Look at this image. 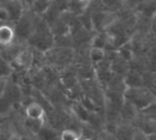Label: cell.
<instances>
[{
	"mask_svg": "<svg viewBox=\"0 0 156 140\" xmlns=\"http://www.w3.org/2000/svg\"><path fill=\"white\" fill-rule=\"evenodd\" d=\"M28 45L34 50L46 52L55 45V37L50 29L49 23L45 21L44 16H37L35 29L28 40Z\"/></svg>",
	"mask_w": 156,
	"mask_h": 140,
	"instance_id": "6da1fadb",
	"label": "cell"
},
{
	"mask_svg": "<svg viewBox=\"0 0 156 140\" xmlns=\"http://www.w3.org/2000/svg\"><path fill=\"white\" fill-rule=\"evenodd\" d=\"M124 99L132 102L139 111L156 102V88L150 85L127 88L124 91Z\"/></svg>",
	"mask_w": 156,
	"mask_h": 140,
	"instance_id": "7a4b0ae2",
	"label": "cell"
},
{
	"mask_svg": "<svg viewBox=\"0 0 156 140\" xmlns=\"http://www.w3.org/2000/svg\"><path fill=\"white\" fill-rule=\"evenodd\" d=\"M37 16L34 12H32L29 9L22 15V17L15 22V30H16V40L20 43H27L33 34L35 29L37 23Z\"/></svg>",
	"mask_w": 156,
	"mask_h": 140,
	"instance_id": "3957f363",
	"label": "cell"
},
{
	"mask_svg": "<svg viewBox=\"0 0 156 140\" xmlns=\"http://www.w3.org/2000/svg\"><path fill=\"white\" fill-rule=\"evenodd\" d=\"M2 95L12 103V106L15 107L16 111L22 107V102L24 100V94H23V90H22V86L20 83L9 78Z\"/></svg>",
	"mask_w": 156,
	"mask_h": 140,
	"instance_id": "277c9868",
	"label": "cell"
},
{
	"mask_svg": "<svg viewBox=\"0 0 156 140\" xmlns=\"http://www.w3.org/2000/svg\"><path fill=\"white\" fill-rule=\"evenodd\" d=\"M0 2L7 9L10 22L12 23L17 22L22 17V15L28 10V7L24 5L22 0H1Z\"/></svg>",
	"mask_w": 156,
	"mask_h": 140,
	"instance_id": "5b68a950",
	"label": "cell"
},
{
	"mask_svg": "<svg viewBox=\"0 0 156 140\" xmlns=\"http://www.w3.org/2000/svg\"><path fill=\"white\" fill-rule=\"evenodd\" d=\"M16 41V30L12 22L0 21V50Z\"/></svg>",
	"mask_w": 156,
	"mask_h": 140,
	"instance_id": "8992f818",
	"label": "cell"
},
{
	"mask_svg": "<svg viewBox=\"0 0 156 140\" xmlns=\"http://www.w3.org/2000/svg\"><path fill=\"white\" fill-rule=\"evenodd\" d=\"M49 26H50V29H51L55 39L71 35V27H69L68 22L66 21V18L63 17V15H61L58 18H56Z\"/></svg>",
	"mask_w": 156,
	"mask_h": 140,
	"instance_id": "52a82bcc",
	"label": "cell"
},
{
	"mask_svg": "<svg viewBox=\"0 0 156 140\" xmlns=\"http://www.w3.org/2000/svg\"><path fill=\"white\" fill-rule=\"evenodd\" d=\"M22 113L28 117V118H33V119H43L46 117V111L45 108L37 101H30L28 103H26L22 108H21Z\"/></svg>",
	"mask_w": 156,
	"mask_h": 140,
	"instance_id": "ba28073f",
	"label": "cell"
},
{
	"mask_svg": "<svg viewBox=\"0 0 156 140\" xmlns=\"http://www.w3.org/2000/svg\"><path fill=\"white\" fill-rule=\"evenodd\" d=\"M135 125L128 122H119L113 131L115 140H133Z\"/></svg>",
	"mask_w": 156,
	"mask_h": 140,
	"instance_id": "9c48e42d",
	"label": "cell"
},
{
	"mask_svg": "<svg viewBox=\"0 0 156 140\" xmlns=\"http://www.w3.org/2000/svg\"><path fill=\"white\" fill-rule=\"evenodd\" d=\"M139 110L132 103V102H129V101H127V100H124V102H123V105L121 106V112H119V114H121V121L122 122H128V123H135V121L138 119V117H139Z\"/></svg>",
	"mask_w": 156,
	"mask_h": 140,
	"instance_id": "30bf717a",
	"label": "cell"
},
{
	"mask_svg": "<svg viewBox=\"0 0 156 140\" xmlns=\"http://www.w3.org/2000/svg\"><path fill=\"white\" fill-rule=\"evenodd\" d=\"M124 78V83L127 85V88H135V86H143L146 85L144 74L135 71V69H129V72L123 77Z\"/></svg>",
	"mask_w": 156,
	"mask_h": 140,
	"instance_id": "8fae6325",
	"label": "cell"
},
{
	"mask_svg": "<svg viewBox=\"0 0 156 140\" xmlns=\"http://www.w3.org/2000/svg\"><path fill=\"white\" fill-rule=\"evenodd\" d=\"M37 139L38 140H60V131L54 127H51L48 122H45L43 128L37 134Z\"/></svg>",
	"mask_w": 156,
	"mask_h": 140,
	"instance_id": "7c38bea8",
	"label": "cell"
},
{
	"mask_svg": "<svg viewBox=\"0 0 156 140\" xmlns=\"http://www.w3.org/2000/svg\"><path fill=\"white\" fill-rule=\"evenodd\" d=\"M89 4L90 0H69L67 12L76 16H82L89 7Z\"/></svg>",
	"mask_w": 156,
	"mask_h": 140,
	"instance_id": "4fadbf2b",
	"label": "cell"
},
{
	"mask_svg": "<svg viewBox=\"0 0 156 140\" xmlns=\"http://www.w3.org/2000/svg\"><path fill=\"white\" fill-rule=\"evenodd\" d=\"M108 45V35H107V32L106 30H102V32H95L93 39H91V43H90V46H95V47H101V49H105L107 47Z\"/></svg>",
	"mask_w": 156,
	"mask_h": 140,
	"instance_id": "5bb4252c",
	"label": "cell"
},
{
	"mask_svg": "<svg viewBox=\"0 0 156 140\" xmlns=\"http://www.w3.org/2000/svg\"><path fill=\"white\" fill-rule=\"evenodd\" d=\"M50 5H51V2L49 0H33L32 4H30L29 10L32 12H34L35 15L43 16L48 11V9L50 7Z\"/></svg>",
	"mask_w": 156,
	"mask_h": 140,
	"instance_id": "9a60e30c",
	"label": "cell"
},
{
	"mask_svg": "<svg viewBox=\"0 0 156 140\" xmlns=\"http://www.w3.org/2000/svg\"><path fill=\"white\" fill-rule=\"evenodd\" d=\"M105 57H106V50L105 49L90 46V49H89V58H90V62L93 65L99 63L100 61L105 60Z\"/></svg>",
	"mask_w": 156,
	"mask_h": 140,
	"instance_id": "2e32d148",
	"label": "cell"
},
{
	"mask_svg": "<svg viewBox=\"0 0 156 140\" xmlns=\"http://www.w3.org/2000/svg\"><path fill=\"white\" fill-rule=\"evenodd\" d=\"M100 2L108 11L117 12L124 9V0H100Z\"/></svg>",
	"mask_w": 156,
	"mask_h": 140,
	"instance_id": "e0dca14e",
	"label": "cell"
},
{
	"mask_svg": "<svg viewBox=\"0 0 156 140\" xmlns=\"http://www.w3.org/2000/svg\"><path fill=\"white\" fill-rule=\"evenodd\" d=\"M13 72V68L11 63L0 54V77H6L10 78Z\"/></svg>",
	"mask_w": 156,
	"mask_h": 140,
	"instance_id": "ac0fdd59",
	"label": "cell"
},
{
	"mask_svg": "<svg viewBox=\"0 0 156 140\" xmlns=\"http://www.w3.org/2000/svg\"><path fill=\"white\" fill-rule=\"evenodd\" d=\"M80 133L73 128H66L60 131V140H78Z\"/></svg>",
	"mask_w": 156,
	"mask_h": 140,
	"instance_id": "d6986e66",
	"label": "cell"
},
{
	"mask_svg": "<svg viewBox=\"0 0 156 140\" xmlns=\"http://www.w3.org/2000/svg\"><path fill=\"white\" fill-rule=\"evenodd\" d=\"M15 111L12 103L4 95H0V114H12Z\"/></svg>",
	"mask_w": 156,
	"mask_h": 140,
	"instance_id": "ffe728a7",
	"label": "cell"
},
{
	"mask_svg": "<svg viewBox=\"0 0 156 140\" xmlns=\"http://www.w3.org/2000/svg\"><path fill=\"white\" fill-rule=\"evenodd\" d=\"M13 129L15 128L12 124V119L10 122H7L6 124H4L2 127H0V140H9Z\"/></svg>",
	"mask_w": 156,
	"mask_h": 140,
	"instance_id": "44dd1931",
	"label": "cell"
},
{
	"mask_svg": "<svg viewBox=\"0 0 156 140\" xmlns=\"http://www.w3.org/2000/svg\"><path fill=\"white\" fill-rule=\"evenodd\" d=\"M140 114L146 117V118H150L152 121H156V102L151 103L150 106L145 107L144 110L140 111Z\"/></svg>",
	"mask_w": 156,
	"mask_h": 140,
	"instance_id": "7402d4cb",
	"label": "cell"
},
{
	"mask_svg": "<svg viewBox=\"0 0 156 140\" xmlns=\"http://www.w3.org/2000/svg\"><path fill=\"white\" fill-rule=\"evenodd\" d=\"M144 1H146V0H124V7L135 11Z\"/></svg>",
	"mask_w": 156,
	"mask_h": 140,
	"instance_id": "603a6c76",
	"label": "cell"
},
{
	"mask_svg": "<svg viewBox=\"0 0 156 140\" xmlns=\"http://www.w3.org/2000/svg\"><path fill=\"white\" fill-rule=\"evenodd\" d=\"M133 140H150V138H149V134H146L145 131H143L141 129H139V128L135 127Z\"/></svg>",
	"mask_w": 156,
	"mask_h": 140,
	"instance_id": "cb8c5ba5",
	"label": "cell"
},
{
	"mask_svg": "<svg viewBox=\"0 0 156 140\" xmlns=\"http://www.w3.org/2000/svg\"><path fill=\"white\" fill-rule=\"evenodd\" d=\"M0 21H1V22H6V21L10 22L9 11H7V9H6L1 2H0Z\"/></svg>",
	"mask_w": 156,
	"mask_h": 140,
	"instance_id": "d4e9b609",
	"label": "cell"
},
{
	"mask_svg": "<svg viewBox=\"0 0 156 140\" xmlns=\"http://www.w3.org/2000/svg\"><path fill=\"white\" fill-rule=\"evenodd\" d=\"M150 34L152 37H156V13L150 18Z\"/></svg>",
	"mask_w": 156,
	"mask_h": 140,
	"instance_id": "484cf974",
	"label": "cell"
},
{
	"mask_svg": "<svg viewBox=\"0 0 156 140\" xmlns=\"http://www.w3.org/2000/svg\"><path fill=\"white\" fill-rule=\"evenodd\" d=\"M7 80H9V78H6V77H0V95H2V93H4V90H5V86H6V84H7Z\"/></svg>",
	"mask_w": 156,
	"mask_h": 140,
	"instance_id": "4316f807",
	"label": "cell"
},
{
	"mask_svg": "<svg viewBox=\"0 0 156 140\" xmlns=\"http://www.w3.org/2000/svg\"><path fill=\"white\" fill-rule=\"evenodd\" d=\"M13 128H15V127H13ZM9 140H22V135H21L16 129H13V131H12V134H11V136H10Z\"/></svg>",
	"mask_w": 156,
	"mask_h": 140,
	"instance_id": "83f0119b",
	"label": "cell"
},
{
	"mask_svg": "<svg viewBox=\"0 0 156 140\" xmlns=\"http://www.w3.org/2000/svg\"><path fill=\"white\" fill-rule=\"evenodd\" d=\"M22 1H23V2H24V5L29 9V7H30V4H32V1H33V0H22Z\"/></svg>",
	"mask_w": 156,
	"mask_h": 140,
	"instance_id": "f1b7e54d",
	"label": "cell"
},
{
	"mask_svg": "<svg viewBox=\"0 0 156 140\" xmlns=\"http://www.w3.org/2000/svg\"><path fill=\"white\" fill-rule=\"evenodd\" d=\"M149 138H150V140H156V133L150 134V135H149Z\"/></svg>",
	"mask_w": 156,
	"mask_h": 140,
	"instance_id": "f546056e",
	"label": "cell"
},
{
	"mask_svg": "<svg viewBox=\"0 0 156 140\" xmlns=\"http://www.w3.org/2000/svg\"><path fill=\"white\" fill-rule=\"evenodd\" d=\"M78 140H88V138H85L84 135H82V134H80V135H79V138H78Z\"/></svg>",
	"mask_w": 156,
	"mask_h": 140,
	"instance_id": "4dcf8cb0",
	"label": "cell"
},
{
	"mask_svg": "<svg viewBox=\"0 0 156 140\" xmlns=\"http://www.w3.org/2000/svg\"><path fill=\"white\" fill-rule=\"evenodd\" d=\"M49 1H50V2H52V1H55V0H49Z\"/></svg>",
	"mask_w": 156,
	"mask_h": 140,
	"instance_id": "1f68e13d",
	"label": "cell"
}]
</instances>
